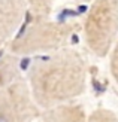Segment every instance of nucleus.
I'll return each instance as SVG.
<instances>
[{"instance_id":"3","label":"nucleus","mask_w":118,"mask_h":122,"mask_svg":"<svg viewBox=\"0 0 118 122\" xmlns=\"http://www.w3.org/2000/svg\"><path fill=\"white\" fill-rule=\"evenodd\" d=\"M84 45L96 58H108L118 40V0H93L81 22Z\"/></svg>"},{"instance_id":"11","label":"nucleus","mask_w":118,"mask_h":122,"mask_svg":"<svg viewBox=\"0 0 118 122\" xmlns=\"http://www.w3.org/2000/svg\"><path fill=\"white\" fill-rule=\"evenodd\" d=\"M72 2H75V3H87L88 5L90 2H93V0H72Z\"/></svg>"},{"instance_id":"4","label":"nucleus","mask_w":118,"mask_h":122,"mask_svg":"<svg viewBox=\"0 0 118 122\" xmlns=\"http://www.w3.org/2000/svg\"><path fill=\"white\" fill-rule=\"evenodd\" d=\"M40 116L24 77L0 91V122H38Z\"/></svg>"},{"instance_id":"6","label":"nucleus","mask_w":118,"mask_h":122,"mask_svg":"<svg viewBox=\"0 0 118 122\" xmlns=\"http://www.w3.org/2000/svg\"><path fill=\"white\" fill-rule=\"evenodd\" d=\"M40 119L42 122H87L88 113L81 103L72 101L43 110Z\"/></svg>"},{"instance_id":"10","label":"nucleus","mask_w":118,"mask_h":122,"mask_svg":"<svg viewBox=\"0 0 118 122\" xmlns=\"http://www.w3.org/2000/svg\"><path fill=\"white\" fill-rule=\"evenodd\" d=\"M108 58H109V73L112 76L114 82L118 85V40H117L114 49L109 54Z\"/></svg>"},{"instance_id":"1","label":"nucleus","mask_w":118,"mask_h":122,"mask_svg":"<svg viewBox=\"0 0 118 122\" xmlns=\"http://www.w3.org/2000/svg\"><path fill=\"white\" fill-rule=\"evenodd\" d=\"M88 64L72 46L33 57L26 71V82L40 110L76 101L87 89Z\"/></svg>"},{"instance_id":"9","label":"nucleus","mask_w":118,"mask_h":122,"mask_svg":"<svg viewBox=\"0 0 118 122\" xmlns=\"http://www.w3.org/2000/svg\"><path fill=\"white\" fill-rule=\"evenodd\" d=\"M87 122H118V115L106 107H97L88 113Z\"/></svg>"},{"instance_id":"2","label":"nucleus","mask_w":118,"mask_h":122,"mask_svg":"<svg viewBox=\"0 0 118 122\" xmlns=\"http://www.w3.org/2000/svg\"><path fill=\"white\" fill-rule=\"evenodd\" d=\"M81 24L76 21H58L45 15L26 14L20 30L8 45L9 52L18 57H36L69 46V42Z\"/></svg>"},{"instance_id":"12","label":"nucleus","mask_w":118,"mask_h":122,"mask_svg":"<svg viewBox=\"0 0 118 122\" xmlns=\"http://www.w3.org/2000/svg\"><path fill=\"white\" fill-rule=\"evenodd\" d=\"M38 122H42V119H39V121H38Z\"/></svg>"},{"instance_id":"7","label":"nucleus","mask_w":118,"mask_h":122,"mask_svg":"<svg viewBox=\"0 0 118 122\" xmlns=\"http://www.w3.org/2000/svg\"><path fill=\"white\" fill-rule=\"evenodd\" d=\"M21 57L6 51H0V91L11 86L12 83L22 79Z\"/></svg>"},{"instance_id":"5","label":"nucleus","mask_w":118,"mask_h":122,"mask_svg":"<svg viewBox=\"0 0 118 122\" xmlns=\"http://www.w3.org/2000/svg\"><path fill=\"white\" fill-rule=\"evenodd\" d=\"M26 0H0V51L8 48L26 16Z\"/></svg>"},{"instance_id":"8","label":"nucleus","mask_w":118,"mask_h":122,"mask_svg":"<svg viewBox=\"0 0 118 122\" xmlns=\"http://www.w3.org/2000/svg\"><path fill=\"white\" fill-rule=\"evenodd\" d=\"M26 5H27L26 14L51 16L54 12L55 0H26Z\"/></svg>"}]
</instances>
